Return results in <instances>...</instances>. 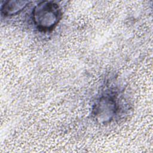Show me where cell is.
Wrapping results in <instances>:
<instances>
[{
	"label": "cell",
	"mask_w": 153,
	"mask_h": 153,
	"mask_svg": "<svg viewBox=\"0 0 153 153\" xmlns=\"http://www.w3.org/2000/svg\"><path fill=\"white\" fill-rule=\"evenodd\" d=\"M62 17L60 6L53 1H43L36 5L32 11V19L38 29L43 32L51 30Z\"/></svg>",
	"instance_id": "1"
},
{
	"label": "cell",
	"mask_w": 153,
	"mask_h": 153,
	"mask_svg": "<svg viewBox=\"0 0 153 153\" xmlns=\"http://www.w3.org/2000/svg\"><path fill=\"white\" fill-rule=\"evenodd\" d=\"M118 111V103L115 95L106 93L96 102L93 108V115L98 122L106 123L113 119Z\"/></svg>",
	"instance_id": "2"
},
{
	"label": "cell",
	"mask_w": 153,
	"mask_h": 153,
	"mask_svg": "<svg viewBox=\"0 0 153 153\" xmlns=\"http://www.w3.org/2000/svg\"><path fill=\"white\" fill-rule=\"evenodd\" d=\"M26 1H8L2 5L1 14L4 16H12L20 13L28 5Z\"/></svg>",
	"instance_id": "3"
}]
</instances>
